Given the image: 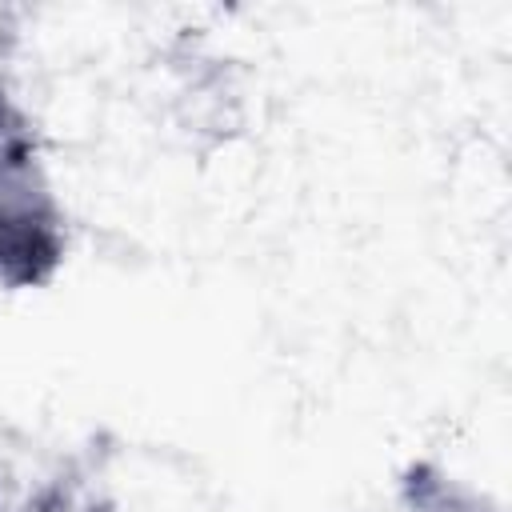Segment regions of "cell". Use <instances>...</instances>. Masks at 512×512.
I'll list each match as a JSON object with an SVG mask.
<instances>
[{
    "label": "cell",
    "mask_w": 512,
    "mask_h": 512,
    "mask_svg": "<svg viewBox=\"0 0 512 512\" xmlns=\"http://www.w3.org/2000/svg\"><path fill=\"white\" fill-rule=\"evenodd\" d=\"M68 252L64 208L52 192L32 116L0 88V284L44 288Z\"/></svg>",
    "instance_id": "obj_1"
},
{
    "label": "cell",
    "mask_w": 512,
    "mask_h": 512,
    "mask_svg": "<svg viewBox=\"0 0 512 512\" xmlns=\"http://www.w3.org/2000/svg\"><path fill=\"white\" fill-rule=\"evenodd\" d=\"M172 80V108L176 124L188 136H212V144L228 140L240 128V92L232 84V72L220 56H208L200 48H188L176 60Z\"/></svg>",
    "instance_id": "obj_2"
},
{
    "label": "cell",
    "mask_w": 512,
    "mask_h": 512,
    "mask_svg": "<svg viewBox=\"0 0 512 512\" xmlns=\"http://www.w3.org/2000/svg\"><path fill=\"white\" fill-rule=\"evenodd\" d=\"M400 504L404 512H496L480 492L464 488L460 480H452L444 468L428 460L408 464L400 480Z\"/></svg>",
    "instance_id": "obj_3"
},
{
    "label": "cell",
    "mask_w": 512,
    "mask_h": 512,
    "mask_svg": "<svg viewBox=\"0 0 512 512\" xmlns=\"http://www.w3.org/2000/svg\"><path fill=\"white\" fill-rule=\"evenodd\" d=\"M92 512H108V508H92Z\"/></svg>",
    "instance_id": "obj_4"
}]
</instances>
